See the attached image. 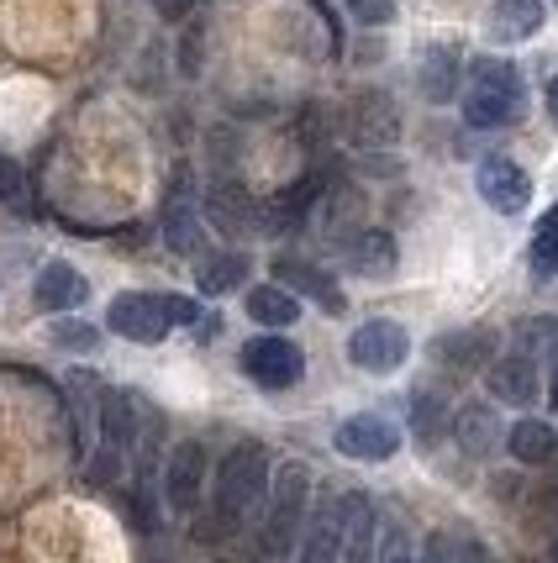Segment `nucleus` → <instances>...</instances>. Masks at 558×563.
I'll use <instances>...</instances> for the list:
<instances>
[{
    "mask_svg": "<svg viewBox=\"0 0 558 563\" xmlns=\"http://www.w3.org/2000/svg\"><path fill=\"white\" fill-rule=\"evenodd\" d=\"M164 300V311H169V327H195L200 321V306H195L190 295H158Z\"/></svg>",
    "mask_w": 558,
    "mask_h": 563,
    "instance_id": "7c9ffc66",
    "label": "nucleus"
},
{
    "mask_svg": "<svg viewBox=\"0 0 558 563\" xmlns=\"http://www.w3.org/2000/svg\"><path fill=\"white\" fill-rule=\"evenodd\" d=\"M64 390H69V417H74V459L90 464L96 438H100V400H106V385H100L90 368H74L69 379H64Z\"/></svg>",
    "mask_w": 558,
    "mask_h": 563,
    "instance_id": "6e6552de",
    "label": "nucleus"
},
{
    "mask_svg": "<svg viewBox=\"0 0 558 563\" xmlns=\"http://www.w3.org/2000/svg\"><path fill=\"white\" fill-rule=\"evenodd\" d=\"M406 353H412V338L395 321H364L348 338V358L364 368V374H395V368L406 364Z\"/></svg>",
    "mask_w": 558,
    "mask_h": 563,
    "instance_id": "423d86ee",
    "label": "nucleus"
},
{
    "mask_svg": "<svg viewBox=\"0 0 558 563\" xmlns=\"http://www.w3.org/2000/svg\"><path fill=\"white\" fill-rule=\"evenodd\" d=\"M311 527V538L300 542V553L311 563H327V559H342V516H338V500H327L321 511L306 521Z\"/></svg>",
    "mask_w": 558,
    "mask_h": 563,
    "instance_id": "412c9836",
    "label": "nucleus"
},
{
    "mask_svg": "<svg viewBox=\"0 0 558 563\" xmlns=\"http://www.w3.org/2000/svg\"><path fill=\"white\" fill-rule=\"evenodd\" d=\"M85 295H90L85 274L69 269L64 258H53L48 269L37 274V285H32V300H37V311H74V306H79Z\"/></svg>",
    "mask_w": 558,
    "mask_h": 563,
    "instance_id": "ddd939ff",
    "label": "nucleus"
},
{
    "mask_svg": "<svg viewBox=\"0 0 558 563\" xmlns=\"http://www.w3.org/2000/svg\"><path fill=\"white\" fill-rule=\"evenodd\" d=\"M422 553H427V559H485V548H480L474 538H459V532H453V538H448V532L433 538Z\"/></svg>",
    "mask_w": 558,
    "mask_h": 563,
    "instance_id": "c85d7f7f",
    "label": "nucleus"
},
{
    "mask_svg": "<svg viewBox=\"0 0 558 563\" xmlns=\"http://www.w3.org/2000/svg\"><path fill=\"white\" fill-rule=\"evenodd\" d=\"M53 343L74 347V353H96L100 332H96V327H85V321H53Z\"/></svg>",
    "mask_w": 558,
    "mask_h": 563,
    "instance_id": "cd10ccee",
    "label": "nucleus"
},
{
    "mask_svg": "<svg viewBox=\"0 0 558 563\" xmlns=\"http://www.w3.org/2000/svg\"><path fill=\"white\" fill-rule=\"evenodd\" d=\"M248 317L259 321V327H295L300 321V300H295V290H285L280 279L274 285H259V290H248Z\"/></svg>",
    "mask_w": 558,
    "mask_h": 563,
    "instance_id": "6ab92c4d",
    "label": "nucleus"
},
{
    "mask_svg": "<svg viewBox=\"0 0 558 563\" xmlns=\"http://www.w3.org/2000/svg\"><path fill=\"white\" fill-rule=\"evenodd\" d=\"M453 438H459V448L469 459H490L506 442V432H501V421H495L490 406H463L459 421H453Z\"/></svg>",
    "mask_w": 558,
    "mask_h": 563,
    "instance_id": "f3484780",
    "label": "nucleus"
},
{
    "mask_svg": "<svg viewBox=\"0 0 558 563\" xmlns=\"http://www.w3.org/2000/svg\"><path fill=\"white\" fill-rule=\"evenodd\" d=\"M548 400H554V411H558V368H554V385H548Z\"/></svg>",
    "mask_w": 558,
    "mask_h": 563,
    "instance_id": "473e14b6",
    "label": "nucleus"
},
{
    "mask_svg": "<svg viewBox=\"0 0 558 563\" xmlns=\"http://www.w3.org/2000/svg\"><path fill=\"white\" fill-rule=\"evenodd\" d=\"M111 332L117 338H132V343H164V332H169V311H164V300L147 290H127L111 300Z\"/></svg>",
    "mask_w": 558,
    "mask_h": 563,
    "instance_id": "0eeeda50",
    "label": "nucleus"
},
{
    "mask_svg": "<svg viewBox=\"0 0 558 563\" xmlns=\"http://www.w3.org/2000/svg\"><path fill=\"white\" fill-rule=\"evenodd\" d=\"M243 368L248 379H259L264 390H291L295 379L306 374V353L291 343V338H253V343H243Z\"/></svg>",
    "mask_w": 558,
    "mask_h": 563,
    "instance_id": "39448f33",
    "label": "nucleus"
},
{
    "mask_svg": "<svg viewBox=\"0 0 558 563\" xmlns=\"http://www.w3.org/2000/svg\"><path fill=\"white\" fill-rule=\"evenodd\" d=\"M332 448L342 459H353V464H385L390 453L401 448V427L380 417V411H359V417H348L332 432Z\"/></svg>",
    "mask_w": 558,
    "mask_h": 563,
    "instance_id": "20e7f679",
    "label": "nucleus"
},
{
    "mask_svg": "<svg viewBox=\"0 0 558 563\" xmlns=\"http://www.w3.org/2000/svg\"><path fill=\"white\" fill-rule=\"evenodd\" d=\"M269 511H264V553H295V538L306 527V500H311V468L306 464H280L269 468Z\"/></svg>",
    "mask_w": 558,
    "mask_h": 563,
    "instance_id": "f03ea898",
    "label": "nucleus"
},
{
    "mask_svg": "<svg viewBox=\"0 0 558 563\" xmlns=\"http://www.w3.org/2000/svg\"><path fill=\"white\" fill-rule=\"evenodd\" d=\"M527 264H533L537 279H554V274H558V206L537 221L533 247H527Z\"/></svg>",
    "mask_w": 558,
    "mask_h": 563,
    "instance_id": "5701e85b",
    "label": "nucleus"
},
{
    "mask_svg": "<svg viewBox=\"0 0 558 563\" xmlns=\"http://www.w3.org/2000/svg\"><path fill=\"white\" fill-rule=\"evenodd\" d=\"M200 479H206V453H200V442H179L174 448L169 468H164V490H169V506L179 516L195 511V500H200Z\"/></svg>",
    "mask_w": 558,
    "mask_h": 563,
    "instance_id": "9b49d317",
    "label": "nucleus"
},
{
    "mask_svg": "<svg viewBox=\"0 0 558 563\" xmlns=\"http://www.w3.org/2000/svg\"><path fill=\"white\" fill-rule=\"evenodd\" d=\"M548 117H554V122H558V74H554V79H548Z\"/></svg>",
    "mask_w": 558,
    "mask_h": 563,
    "instance_id": "2f4dec72",
    "label": "nucleus"
},
{
    "mask_svg": "<svg viewBox=\"0 0 558 563\" xmlns=\"http://www.w3.org/2000/svg\"><path fill=\"white\" fill-rule=\"evenodd\" d=\"M522 111V74L511 69L506 58H480L474 79H469V96H463V122L469 126H506Z\"/></svg>",
    "mask_w": 558,
    "mask_h": 563,
    "instance_id": "7ed1b4c3",
    "label": "nucleus"
},
{
    "mask_svg": "<svg viewBox=\"0 0 558 563\" xmlns=\"http://www.w3.org/2000/svg\"><path fill=\"white\" fill-rule=\"evenodd\" d=\"M543 22H548L543 0H495L490 5V37L495 43H527L543 32Z\"/></svg>",
    "mask_w": 558,
    "mask_h": 563,
    "instance_id": "4468645a",
    "label": "nucleus"
},
{
    "mask_svg": "<svg viewBox=\"0 0 558 563\" xmlns=\"http://www.w3.org/2000/svg\"><path fill=\"white\" fill-rule=\"evenodd\" d=\"M480 200H485L490 211H501V217H516V211L533 206V179H527L522 164L490 153L485 164H480Z\"/></svg>",
    "mask_w": 558,
    "mask_h": 563,
    "instance_id": "1a4fd4ad",
    "label": "nucleus"
},
{
    "mask_svg": "<svg viewBox=\"0 0 558 563\" xmlns=\"http://www.w3.org/2000/svg\"><path fill=\"white\" fill-rule=\"evenodd\" d=\"M269 490V453L259 442H243L232 448L217 468V485H211V500H217V521L221 527H238L259 511V500Z\"/></svg>",
    "mask_w": 558,
    "mask_h": 563,
    "instance_id": "f257e3e1",
    "label": "nucleus"
},
{
    "mask_svg": "<svg viewBox=\"0 0 558 563\" xmlns=\"http://www.w3.org/2000/svg\"><path fill=\"white\" fill-rule=\"evenodd\" d=\"M485 390L495 400H506V406H527L537 395V358H522V353H511L501 364L485 368Z\"/></svg>",
    "mask_w": 558,
    "mask_h": 563,
    "instance_id": "dca6fc26",
    "label": "nucleus"
},
{
    "mask_svg": "<svg viewBox=\"0 0 558 563\" xmlns=\"http://www.w3.org/2000/svg\"><path fill=\"white\" fill-rule=\"evenodd\" d=\"M243 279H248V253H217V258H206L195 269L200 295H227V290H238Z\"/></svg>",
    "mask_w": 558,
    "mask_h": 563,
    "instance_id": "4be33fe9",
    "label": "nucleus"
},
{
    "mask_svg": "<svg viewBox=\"0 0 558 563\" xmlns=\"http://www.w3.org/2000/svg\"><path fill=\"white\" fill-rule=\"evenodd\" d=\"M342 516V559H369L374 553V500L364 490L338 495Z\"/></svg>",
    "mask_w": 558,
    "mask_h": 563,
    "instance_id": "2eb2a0df",
    "label": "nucleus"
},
{
    "mask_svg": "<svg viewBox=\"0 0 558 563\" xmlns=\"http://www.w3.org/2000/svg\"><path fill=\"white\" fill-rule=\"evenodd\" d=\"M274 279H280L285 290H295V295H311L316 306H327V317H342V311H348L338 279H332V274H321V269H311V264H300V258H280V264H274Z\"/></svg>",
    "mask_w": 558,
    "mask_h": 563,
    "instance_id": "f8f14e48",
    "label": "nucleus"
},
{
    "mask_svg": "<svg viewBox=\"0 0 558 563\" xmlns=\"http://www.w3.org/2000/svg\"><path fill=\"white\" fill-rule=\"evenodd\" d=\"M442 406H437V395L433 390H416L412 395V432H416V442H427L433 448L437 438H442Z\"/></svg>",
    "mask_w": 558,
    "mask_h": 563,
    "instance_id": "393cba45",
    "label": "nucleus"
},
{
    "mask_svg": "<svg viewBox=\"0 0 558 563\" xmlns=\"http://www.w3.org/2000/svg\"><path fill=\"white\" fill-rule=\"evenodd\" d=\"M348 11H353L359 22H369V26L395 22V0H348Z\"/></svg>",
    "mask_w": 558,
    "mask_h": 563,
    "instance_id": "c756f323",
    "label": "nucleus"
},
{
    "mask_svg": "<svg viewBox=\"0 0 558 563\" xmlns=\"http://www.w3.org/2000/svg\"><path fill=\"white\" fill-rule=\"evenodd\" d=\"M200 200H195V185H190V169L179 164L174 169V185H169V200H164V243L174 247V253H195L200 247Z\"/></svg>",
    "mask_w": 558,
    "mask_h": 563,
    "instance_id": "9d476101",
    "label": "nucleus"
},
{
    "mask_svg": "<svg viewBox=\"0 0 558 563\" xmlns=\"http://www.w3.org/2000/svg\"><path fill=\"white\" fill-rule=\"evenodd\" d=\"M348 258H353V269L359 274H374V279H385L395 269V238L380 232V227H359V238L348 243Z\"/></svg>",
    "mask_w": 558,
    "mask_h": 563,
    "instance_id": "aec40b11",
    "label": "nucleus"
},
{
    "mask_svg": "<svg viewBox=\"0 0 558 563\" xmlns=\"http://www.w3.org/2000/svg\"><path fill=\"white\" fill-rule=\"evenodd\" d=\"M506 448H511V459L516 464H554L558 459V432L548 427V421H516L506 432Z\"/></svg>",
    "mask_w": 558,
    "mask_h": 563,
    "instance_id": "a211bd4d",
    "label": "nucleus"
},
{
    "mask_svg": "<svg viewBox=\"0 0 558 563\" xmlns=\"http://www.w3.org/2000/svg\"><path fill=\"white\" fill-rule=\"evenodd\" d=\"M453 85H459V58H453L448 48H433L427 53V64H422V96L448 100L453 96Z\"/></svg>",
    "mask_w": 558,
    "mask_h": 563,
    "instance_id": "b1692460",
    "label": "nucleus"
},
{
    "mask_svg": "<svg viewBox=\"0 0 558 563\" xmlns=\"http://www.w3.org/2000/svg\"><path fill=\"white\" fill-rule=\"evenodd\" d=\"M516 343H522V353H533V358H558V317L516 327Z\"/></svg>",
    "mask_w": 558,
    "mask_h": 563,
    "instance_id": "a878e982",
    "label": "nucleus"
},
{
    "mask_svg": "<svg viewBox=\"0 0 558 563\" xmlns=\"http://www.w3.org/2000/svg\"><path fill=\"white\" fill-rule=\"evenodd\" d=\"M0 206H11V211H32V190H26L22 164H11L6 153H0Z\"/></svg>",
    "mask_w": 558,
    "mask_h": 563,
    "instance_id": "bb28decb",
    "label": "nucleus"
}]
</instances>
